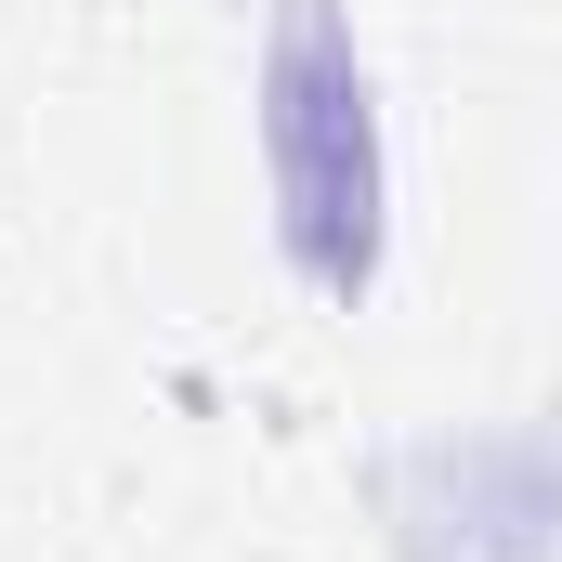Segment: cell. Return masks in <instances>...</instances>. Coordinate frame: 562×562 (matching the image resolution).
I'll list each match as a JSON object with an SVG mask.
<instances>
[{
    "instance_id": "cell-1",
    "label": "cell",
    "mask_w": 562,
    "mask_h": 562,
    "mask_svg": "<svg viewBox=\"0 0 562 562\" xmlns=\"http://www.w3.org/2000/svg\"><path fill=\"white\" fill-rule=\"evenodd\" d=\"M262 183L276 249L314 301L380 288V92L340 26V0H276L262 26Z\"/></svg>"
}]
</instances>
